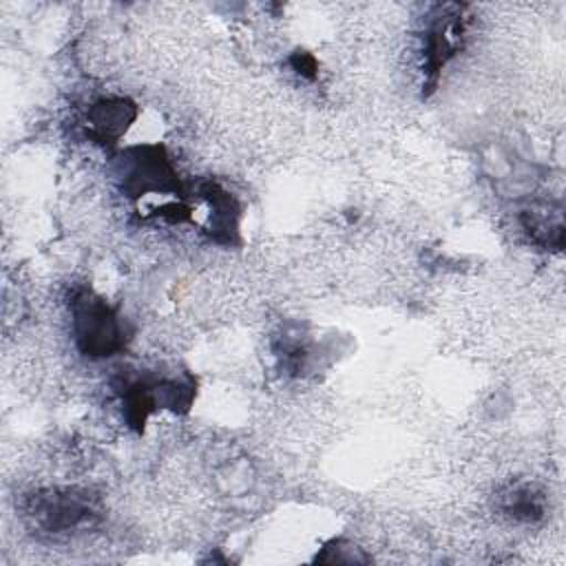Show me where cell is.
I'll list each match as a JSON object with an SVG mask.
<instances>
[{"label":"cell","mask_w":566,"mask_h":566,"mask_svg":"<svg viewBox=\"0 0 566 566\" xmlns=\"http://www.w3.org/2000/svg\"><path fill=\"white\" fill-rule=\"evenodd\" d=\"M464 9H467L464 4H444V7H436V13L431 15V22L424 31V49H422V55H424L422 88H427L424 95H429L436 88L440 71L462 46V38L467 29Z\"/></svg>","instance_id":"4"},{"label":"cell","mask_w":566,"mask_h":566,"mask_svg":"<svg viewBox=\"0 0 566 566\" xmlns=\"http://www.w3.org/2000/svg\"><path fill=\"white\" fill-rule=\"evenodd\" d=\"M197 192L210 206V214H208L210 239L219 245H228V248L237 245L241 241L239 237L241 203L237 201V197L212 179L201 181L197 186Z\"/></svg>","instance_id":"5"},{"label":"cell","mask_w":566,"mask_h":566,"mask_svg":"<svg viewBox=\"0 0 566 566\" xmlns=\"http://www.w3.org/2000/svg\"><path fill=\"white\" fill-rule=\"evenodd\" d=\"M24 511L33 528H40L49 535L75 531L80 526L93 524L102 515L97 497L80 489H53L33 493L27 500Z\"/></svg>","instance_id":"3"},{"label":"cell","mask_w":566,"mask_h":566,"mask_svg":"<svg viewBox=\"0 0 566 566\" xmlns=\"http://www.w3.org/2000/svg\"><path fill=\"white\" fill-rule=\"evenodd\" d=\"M137 106L128 97H104L86 113V135L95 144H117L137 119Z\"/></svg>","instance_id":"6"},{"label":"cell","mask_w":566,"mask_h":566,"mask_svg":"<svg viewBox=\"0 0 566 566\" xmlns=\"http://www.w3.org/2000/svg\"><path fill=\"white\" fill-rule=\"evenodd\" d=\"M115 179L119 190L139 199L144 195H184L177 168L164 144H137L115 155Z\"/></svg>","instance_id":"2"},{"label":"cell","mask_w":566,"mask_h":566,"mask_svg":"<svg viewBox=\"0 0 566 566\" xmlns=\"http://www.w3.org/2000/svg\"><path fill=\"white\" fill-rule=\"evenodd\" d=\"M314 562H327V564H365L369 557L356 548L354 544L345 539H332L323 546V551L314 557Z\"/></svg>","instance_id":"9"},{"label":"cell","mask_w":566,"mask_h":566,"mask_svg":"<svg viewBox=\"0 0 566 566\" xmlns=\"http://www.w3.org/2000/svg\"><path fill=\"white\" fill-rule=\"evenodd\" d=\"M497 506L515 522H537L544 517V495L533 484H511L500 493Z\"/></svg>","instance_id":"7"},{"label":"cell","mask_w":566,"mask_h":566,"mask_svg":"<svg viewBox=\"0 0 566 566\" xmlns=\"http://www.w3.org/2000/svg\"><path fill=\"white\" fill-rule=\"evenodd\" d=\"M522 228L528 239L542 248L562 250L564 245V223L562 212L546 210V208H531L522 212Z\"/></svg>","instance_id":"8"},{"label":"cell","mask_w":566,"mask_h":566,"mask_svg":"<svg viewBox=\"0 0 566 566\" xmlns=\"http://www.w3.org/2000/svg\"><path fill=\"white\" fill-rule=\"evenodd\" d=\"M290 66H292L301 77H305V80H314L316 73H318V62H316V57H314L312 53H307V51H294V53L290 55Z\"/></svg>","instance_id":"10"},{"label":"cell","mask_w":566,"mask_h":566,"mask_svg":"<svg viewBox=\"0 0 566 566\" xmlns=\"http://www.w3.org/2000/svg\"><path fill=\"white\" fill-rule=\"evenodd\" d=\"M71 329L77 349L88 358H108L133 338L128 321L99 294L77 290L71 298Z\"/></svg>","instance_id":"1"},{"label":"cell","mask_w":566,"mask_h":566,"mask_svg":"<svg viewBox=\"0 0 566 566\" xmlns=\"http://www.w3.org/2000/svg\"><path fill=\"white\" fill-rule=\"evenodd\" d=\"M153 212L170 223H186V221H192L190 217V208L184 206V203H166V206H159V208H153Z\"/></svg>","instance_id":"11"}]
</instances>
